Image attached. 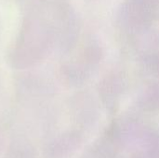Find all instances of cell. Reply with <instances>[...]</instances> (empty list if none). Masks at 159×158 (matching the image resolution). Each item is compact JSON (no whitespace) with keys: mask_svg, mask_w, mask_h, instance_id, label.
I'll list each match as a JSON object with an SVG mask.
<instances>
[]
</instances>
